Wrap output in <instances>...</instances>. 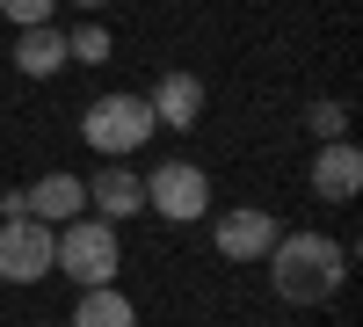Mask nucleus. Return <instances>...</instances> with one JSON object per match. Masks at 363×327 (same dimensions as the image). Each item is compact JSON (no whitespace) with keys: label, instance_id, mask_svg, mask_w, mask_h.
I'll return each instance as SVG.
<instances>
[{"label":"nucleus","instance_id":"nucleus-1","mask_svg":"<svg viewBox=\"0 0 363 327\" xmlns=\"http://www.w3.org/2000/svg\"><path fill=\"white\" fill-rule=\"evenodd\" d=\"M269 284H277V299H291V306H327L349 284V255H342V240H327V233H277Z\"/></svg>","mask_w":363,"mask_h":327},{"label":"nucleus","instance_id":"nucleus-2","mask_svg":"<svg viewBox=\"0 0 363 327\" xmlns=\"http://www.w3.org/2000/svg\"><path fill=\"white\" fill-rule=\"evenodd\" d=\"M51 270H66L80 291H95V284H116V270H124L116 226H109V218H95V226H87V211H80V218H66V226L51 233Z\"/></svg>","mask_w":363,"mask_h":327},{"label":"nucleus","instance_id":"nucleus-3","mask_svg":"<svg viewBox=\"0 0 363 327\" xmlns=\"http://www.w3.org/2000/svg\"><path fill=\"white\" fill-rule=\"evenodd\" d=\"M153 131L160 124H153V109H145V95H102V102H87V116H80L87 153H102V160H131Z\"/></svg>","mask_w":363,"mask_h":327},{"label":"nucleus","instance_id":"nucleus-4","mask_svg":"<svg viewBox=\"0 0 363 327\" xmlns=\"http://www.w3.org/2000/svg\"><path fill=\"white\" fill-rule=\"evenodd\" d=\"M145 204H153L167 226H196L211 211V174L196 160H160L153 174H145Z\"/></svg>","mask_w":363,"mask_h":327},{"label":"nucleus","instance_id":"nucleus-5","mask_svg":"<svg viewBox=\"0 0 363 327\" xmlns=\"http://www.w3.org/2000/svg\"><path fill=\"white\" fill-rule=\"evenodd\" d=\"M51 270V226L44 218H8L0 226V284H37Z\"/></svg>","mask_w":363,"mask_h":327},{"label":"nucleus","instance_id":"nucleus-6","mask_svg":"<svg viewBox=\"0 0 363 327\" xmlns=\"http://www.w3.org/2000/svg\"><path fill=\"white\" fill-rule=\"evenodd\" d=\"M211 240H218V255L225 262H262L269 248H277V218L269 211H218V226H211Z\"/></svg>","mask_w":363,"mask_h":327},{"label":"nucleus","instance_id":"nucleus-7","mask_svg":"<svg viewBox=\"0 0 363 327\" xmlns=\"http://www.w3.org/2000/svg\"><path fill=\"white\" fill-rule=\"evenodd\" d=\"M145 109H153V124H167V131H196L203 124V80L196 73H160V87L145 95Z\"/></svg>","mask_w":363,"mask_h":327},{"label":"nucleus","instance_id":"nucleus-8","mask_svg":"<svg viewBox=\"0 0 363 327\" xmlns=\"http://www.w3.org/2000/svg\"><path fill=\"white\" fill-rule=\"evenodd\" d=\"M356 189H363V153H356L349 138H327L320 160H313V196L320 204H349Z\"/></svg>","mask_w":363,"mask_h":327},{"label":"nucleus","instance_id":"nucleus-9","mask_svg":"<svg viewBox=\"0 0 363 327\" xmlns=\"http://www.w3.org/2000/svg\"><path fill=\"white\" fill-rule=\"evenodd\" d=\"M87 204H95L109 226H116V218H138V211H145V174H131V167H95Z\"/></svg>","mask_w":363,"mask_h":327},{"label":"nucleus","instance_id":"nucleus-10","mask_svg":"<svg viewBox=\"0 0 363 327\" xmlns=\"http://www.w3.org/2000/svg\"><path fill=\"white\" fill-rule=\"evenodd\" d=\"M58 66H73V58H66V29L29 22L22 37H15V73H22V80H51Z\"/></svg>","mask_w":363,"mask_h":327},{"label":"nucleus","instance_id":"nucleus-11","mask_svg":"<svg viewBox=\"0 0 363 327\" xmlns=\"http://www.w3.org/2000/svg\"><path fill=\"white\" fill-rule=\"evenodd\" d=\"M22 196H29V218H44V226H66V218L87 211V182L80 174H44V182H29Z\"/></svg>","mask_w":363,"mask_h":327},{"label":"nucleus","instance_id":"nucleus-12","mask_svg":"<svg viewBox=\"0 0 363 327\" xmlns=\"http://www.w3.org/2000/svg\"><path fill=\"white\" fill-rule=\"evenodd\" d=\"M73 327H138V306H131L116 284H95V291H80Z\"/></svg>","mask_w":363,"mask_h":327},{"label":"nucleus","instance_id":"nucleus-13","mask_svg":"<svg viewBox=\"0 0 363 327\" xmlns=\"http://www.w3.org/2000/svg\"><path fill=\"white\" fill-rule=\"evenodd\" d=\"M66 58H80V66H102V58H109V29H102V22L66 29Z\"/></svg>","mask_w":363,"mask_h":327},{"label":"nucleus","instance_id":"nucleus-14","mask_svg":"<svg viewBox=\"0 0 363 327\" xmlns=\"http://www.w3.org/2000/svg\"><path fill=\"white\" fill-rule=\"evenodd\" d=\"M306 124H313V138L327 145V138H342V131H349V109H342V102H313V109H306Z\"/></svg>","mask_w":363,"mask_h":327},{"label":"nucleus","instance_id":"nucleus-15","mask_svg":"<svg viewBox=\"0 0 363 327\" xmlns=\"http://www.w3.org/2000/svg\"><path fill=\"white\" fill-rule=\"evenodd\" d=\"M0 15L15 29H29V22H51V0H0Z\"/></svg>","mask_w":363,"mask_h":327},{"label":"nucleus","instance_id":"nucleus-16","mask_svg":"<svg viewBox=\"0 0 363 327\" xmlns=\"http://www.w3.org/2000/svg\"><path fill=\"white\" fill-rule=\"evenodd\" d=\"M73 8H109V0H73Z\"/></svg>","mask_w":363,"mask_h":327}]
</instances>
